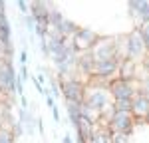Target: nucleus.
Listing matches in <instances>:
<instances>
[{"instance_id": "f03ea898", "label": "nucleus", "mask_w": 149, "mask_h": 143, "mask_svg": "<svg viewBox=\"0 0 149 143\" xmlns=\"http://www.w3.org/2000/svg\"><path fill=\"white\" fill-rule=\"evenodd\" d=\"M147 56L149 52H147V46H145V40L139 32V28H135L133 32L127 34V60L141 64V62H145Z\"/></svg>"}, {"instance_id": "7c9ffc66", "label": "nucleus", "mask_w": 149, "mask_h": 143, "mask_svg": "<svg viewBox=\"0 0 149 143\" xmlns=\"http://www.w3.org/2000/svg\"><path fill=\"white\" fill-rule=\"evenodd\" d=\"M145 123H147V125H149V115H147V119H145Z\"/></svg>"}, {"instance_id": "4be33fe9", "label": "nucleus", "mask_w": 149, "mask_h": 143, "mask_svg": "<svg viewBox=\"0 0 149 143\" xmlns=\"http://www.w3.org/2000/svg\"><path fill=\"white\" fill-rule=\"evenodd\" d=\"M139 32H141V36H143L145 46H147V52H149V22L147 24H141V26H139Z\"/></svg>"}, {"instance_id": "0eeeda50", "label": "nucleus", "mask_w": 149, "mask_h": 143, "mask_svg": "<svg viewBox=\"0 0 149 143\" xmlns=\"http://www.w3.org/2000/svg\"><path fill=\"white\" fill-rule=\"evenodd\" d=\"M133 125H135V119L131 113H123V111H115L113 119L109 121V129L113 133H131L133 131Z\"/></svg>"}, {"instance_id": "c85d7f7f", "label": "nucleus", "mask_w": 149, "mask_h": 143, "mask_svg": "<svg viewBox=\"0 0 149 143\" xmlns=\"http://www.w3.org/2000/svg\"><path fill=\"white\" fill-rule=\"evenodd\" d=\"M26 60H28V56H26V52H22V54H20V62H22V66H26Z\"/></svg>"}, {"instance_id": "39448f33", "label": "nucleus", "mask_w": 149, "mask_h": 143, "mask_svg": "<svg viewBox=\"0 0 149 143\" xmlns=\"http://www.w3.org/2000/svg\"><path fill=\"white\" fill-rule=\"evenodd\" d=\"M97 38H100V36L95 34L92 28L80 26L78 32L74 34V38H72V42H74V48L78 50V54H86V52H92V48L95 46Z\"/></svg>"}, {"instance_id": "a878e982", "label": "nucleus", "mask_w": 149, "mask_h": 143, "mask_svg": "<svg viewBox=\"0 0 149 143\" xmlns=\"http://www.w3.org/2000/svg\"><path fill=\"white\" fill-rule=\"evenodd\" d=\"M52 117H54V121H60V111H58L56 106L52 107Z\"/></svg>"}, {"instance_id": "f3484780", "label": "nucleus", "mask_w": 149, "mask_h": 143, "mask_svg": "<svg viewBox=\"0 0 149 143\" xmlns=\"http://www.w3.org/2000/svg\"><path fill=\"white\" fill-rule=\"evenodd\" d=\"M62 20H64L62 12L58 10V8H54V6H52V8H50V14H48V24H50V26H58V24L62 22Z\"/></svg>"}, {"instance_id": "c756f323", "label": "nucleus", "mask_w": 149, "mask_h": 143, "mask_svg": "<svg viewBox=\"0 0 149 143\" xmlns=\"http://www.w3.org/2000/svg\"><path fill=\"white\" fill-rule=\"evenodd\" d=\"M62 143H74V141H72V137H70V135H66V137L62 139Z\"/></svg>"}, {"instance_id": "4468645a", "label": "nucleus", "mask_w": 149, "mask_h": 143, "mask_svg": "<svg viewBox=\"0 0 149 143\" xmlns=\"http://www.w3.org/2000/svg\"><path fill=\"white\" fill-rule=\"evenodd\" d=\"M78 24L76 22H72V20H62V22L56 26V30H58V36H62V38H74V34L78 32Z\"/></svg>"}, {"instance_id": "423d86ee", "label": "nucleus", "mask_w": 149, "mask_h": 143, "mask_svg": "<svg viewBox=\"0 0 149 143\" xmlns=\"http://www.w3.org/2000/svg\"><path fill=\"white\" fill-rule=\"evenodd\" d=\"M137 92L139 87L135 85V82H125L121 78H115L109 85V94L113 97V101L115 99H133L137 95Z\"/></svg>"}, {"instance_id": "393cba45", "label": "nucleus", "mask_w": 149, "mask_h": 143, "mask_svg": "<svg viewBox=\"0 0 149 143\" xmlns=\"http://www.w3.org/2000/svg\"><path fill=\"white\" fill-rule=\"evenodd\" d=\"M18 8H20V12H22V14H28L30 4H28V2H24V0H20V2H18Z\"/></svg>"}, {"instance_id": "9d476101", "label": "nucleus", "mask_w": 149, "mask_h": 143, "mask_svg": "<svg viewBox=\"0 0 149 143\" xmlns=\"http://www.w3.org/2000/svg\"><path fill=\"white\" fill-rule=\"evenodd\" d=\"M117 70H119V62H117V60L95 62V66H93V76H97V78H107V80H115V78H117Z\"/></svg>"}, {"instance_id": "1a4fd4ad", "label": "nucleus", "mask_w": 149, "mask_h": 143, "mask_svg": "<svg viewBox=\"0 0 149 143\" xmlns=\"http://www.w3.org/2000/svg\"><path fill=\"white\" fill-rule=\"evenodd\" d=\"M131 115L135 121H145L149 115V97L137 92V95L131 99Z\"/></svg>"}, {"instance_id": "2eb2a0df", "label": "nucleus", "mask_w": 149, "mask_h": 143, "mask_svg": "<svg viewBox=\"0 0 149 143\" xmlns=\"http://www.w3.org/2000/svg\"><path fill=\"white\" fill-rule=\"evenodd\" d=\"M115 50H117V60L123 62L127 60V36H115Z\"/></svg>"}, {"instance_id": "f257e3e1", "label": "nucleus", "mask_w": 149, "mask_h": 143, "mask_svg": "<svg viewBox=\"0 0 149 143\" xmlns=\"http://www.w3.org/2000/svg\"><path fill=\"white\" fill-rule=\"evenodd\" d=\"M84 103L90 106L92 109H95V111H100V115H102L103 109L113 103V97L109 94V87L90 85V83H88V85H86V94H84Z\"/></svg>"}, {"instance_id": "aec40b11", "label": "nucleus", "mask_w": 149, "mask_h": 143, "mask_svg": "<svg viewBox=\"0 0 149 143\" xmlns=\"http://www.w3.org/2000/svg\"><path fill=\"white\" fill-rule=\"evenodd\" d=\"M111 143H133L131 141V133H113Z\"/></svg>"}, {"instance_id": "b1692460", "label": "nucleus", "mask_w": 149, "mask_h": 143, "mask_svg": "<svg viewBox=\"0 0 149 143\" xmlns=\"http://www.w3.org/2000/svg\"><path fill=\"white\" fill-rule=\"evenodd\" d=\"M26 28L32 32V30H36V20L32 18V16H26Z\"/></svg>"}, {"instance_id": "dca6fc26", "label": "nucleus", "mask_w": 149, "mask_h": 143, "mask_svg": "<svg viewBox=\"0 0 149 143\" xmlns=\"http://www.w3.org/2000/svg\"><path fill=\"white\" fill-rule=\"evenodd\" d=\"M68 115H70V121H72V125L76 127V125H78V121L81 119L80 103H68Z\"/></svg>"}, {"instance_id": "5701e85b", "label": "nucleus", "mask_w": 149, "mask_h": 143, "mask_svg": "<svg viewBox=\"0 0 149 143\" xmlns=\"http://www.w3.org/2000/svg\"><path fill=\"white\" fill-rule=\"evenodd\" d=\"M60 92H62V90H60V83H58V82H52V83H50V94H52V97L60 95Z\"/></svg>"}, {"instance_id": "2f4dec72", "label": "nucleus", "mask_w": 149, "mask_h": 143, "mask_svg": "<svg viewBox=\"0 0 149 143\" xmlns=\"http://www.w3.org/2000/svg\"><path fill=\"white\" fill-rule=\"evenodd\" d=\"M0 129H2V123H0Z\"/></svg>"}, {"instance_id": "bb28decb", "label": "nucleus", "mask_w": 149, "mask_h": 143, "mask_svg": "<svg viewBox=\"0 0 149 143\" xmlns=\"http://www.w3.org/2000/svg\"><path fill=\"white\" fill-rule=\"evenodd\" d=\"M20 78H22V80H26V78H28V68H26V66H22V68H20Z\"/></svg>"}, {"instance_id": "412c9836", "label": "nucleus", "mask_w": 149, "mask_h": 143, "mask_svg": "<svg viewBox=\"0 0 149 143\" xmlns=\"http://www.w3.org/2000/svg\"><path fill=\"white\" fill-rule=\"evenodd\" d=\"M10 54H12V46L4 44V42H0V62H8Z\"/></svg>"}, {"instance_id": "6ab92c4d", "label": "nucleus", "mask_w": 149, "mask_h": 143, "mask_svg": "<svg viewBox=\"0 0 149 143\" xmlns=\"http://www.w3.org/2000/svg\"><path fill=\"white\" fill-rule=\"evenodd\" d=\"M0 42H4V44H10V24H2L0 26Z\"/></svg>"}, {"instance_id": "9b49d317", "label": "nucleus", "mask_w": 149, "mask_h": 143, "mask_svg": "<svg viewBox=\"0 0 149 143\" xmlns=\"http://www.w3.org/2000/svg\"><path fill=\"white\" fill-rule=\"evenodd\" d=\"M50 8L52 4H46V2H30V16L36 20V24H42V26H48V14H50Z\"/></svg>"}, {"instance_id": "ddd939ff", "label": "nucleus", "mask_w": 149, "mask_h": 143, "mask_svg": "<svg viewBox=\"0 0 149 143\" xmlns=\"http://www.w3.org/2000/svg\"><path fill=\"white\" fill-rule=\"evenodd\" d=\"M111 135L113 131L105 125H95V131H93L90 143H111Z\"/></svg>"}, {"instance_id": "20e7f679", "label": "nucleus", "mask_w": 149, "mask_h": 143, "mask_svg": "<svg viewBox=\"0 0 149 143\" xmlns=\"http://www.w3.org/2000/svg\"><path fill=\"white\" fill-rule=\"evenodd\" d=\"M92 56L95 62H107V60H117V50H115L113 38H105L100 36L95 46L92 48ZM119 62V60H117Z\"/></svg>"}, {"instance_id": "7ed1b4c3", "label": "nucleus", "mask_w": 149, "mask_h": 143, "mask_svg": "<svg viewBox=\"0 0 149 143\" xmlns=\"http://www.w3.org/2000/svg\"><path fill=\"white\" fill-rule=\"evenodd\" d=\"M60 90H62V95L66 97L68 103H84L86 83L81 80H62Z\"/></svg>"}, {"instance_id": "cd10ccee", "label": "nucleus", "mask_w": 149, "mask_h": 143, "mask_svg": "<svg viewBox=\"0 0 149 143\" xmlns=\"http://www.w3.org/2000/svg\"><path fill=\"white\" fill-rule=\"evenodd\" d=\"M20 106H22V109H28V103H26V97H20Z\"/></svg>"}, {"instance_id": "f8f14e48", "label": "nucleus", "mask_w": 149, "mask_h": 143, "mask_svg": "<svg viewBox=\"0 0 149 143\" xmlns=\"http://www.w3.org/2000/svg\"><path fill=\"white\" fill-rule=\"evenodd\" d=\"M137 66H139V64L131 62V60H123V62H119L117 78H121V80H125V82H135V78H137Z\"/></svg>"}, {"instance_id": "6e6552de", "label": "nucleus", "mask_w": 149, "mask_h": 143, "mask_svg": "<svg viewBox=\"0 0 149 143\" xmlns=\"http://www.w3.org/2000/svg\"><path fill=\"white\" fill-rule=\"evenodd\" d=\"M127 10L131 14V18L137 22V28L141 24L149 22V0H131L127 2Z\"/></svg>"}, {"instance_id": "a211bd4d", "label": "nucleus", "mask_w": 149, "mask_h": 143, "mask_svg": "<svg viewBox=\"0 0 149 143\" xmlns=\"http://www.w3.org/2000/svg\"><path fill=\"white\" fill-rule=\"evenodd\" d=\"M113 109L115 111H123V113H131V99H115Z\"/></svg>"}]
</instances>
